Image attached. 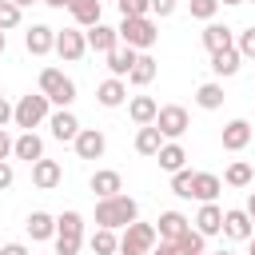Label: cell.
Returning a JSON list of instances; mask_svg holds the SVG:
<instances>
[{"label":"cell","instance_id":"obj_1","mask_svg":"<svg viewBox=\"0 0 255 255\" xmlns=\"http://www.w3.org/2000/svg\"><path fill=\"white\" fill-rule=\"evenodd\" d=\"M135 219H139V203H135L131 195H124V191L96 203V227L116 231V227H128V223H135Z\"/></svg>","mask_w":255,"mask_h":255},{"label":"cell","instance_id":"obj_2","mask_svg":"<svg viewBox=\"0 0 255 255\" xmlns=\"http://www.w3.org/2000/svg\"><path fill=\"white\" fill-rule=\"evenodd\" d=\"M116 32H120V44H128V48H151L159 40L151 16H124Z\"/></svg>","mask_w":255,"mask_h":255},{"label":"cell","instance_id":"obj_3","mask_svg":"<svg viewBox=\"0 0 255 255\" xmlns=\"http://www.w3.org/2000/svg\"><path fill=\"white\" fill-rule=\"evenodd\" d=\"M84 243V215L80 211H64L56 219V255H76Z\"/></svg>","mask_w":255,"mask_h":255},{"label":"cell","instance_id":"obj_4","mask_svg":"<svg viewBox=\"0 0 255 255\" xmlns=\"http://www.w3.org/2000/svg\"><path fill=\"white\" fill-rule=\"evenodd\" d=\"M155 239H159V231L151 227V223H128L124 227V235H120V255H151L155 251Z\"/></svg>","mask_w":255,"mask_h":255},{"label":"cell","instance_id":"obj_5","mask_svg":"<svg viewBox=\"0 0 255 255\" xmlns=\"http://www.w3.org/2000/svg\"><path fill=\"white\" fill-rule=\"evenodd\" d=\"M40 92H44L56 108H72V100H76V84H72L60 68H44V72H40Z\"/></svg>","mask_w":255,"mask_h":255},{"label":"cell","instance_id":"obj_6","mask_svg":"<svg viewBox=\"0 0 255 255\" xmlns=\"http://www.w3.org/2000/svg\"><path fill=\"white\" fill-rule=\"evenodd\" d=\"M48 96L44 92H36V96H24L20 104H16V128H24V131H32L36 124H44L48 120Z\"/></svg>","mask_w":255,"mask_h":255},{"label":"cell","instance_id":"obj_7","mask_svg":"<svg viewBox=\"0 0 255 255\" xmlns=\"http://www.w3.org/2000/svg\"><path fill=\"white\" fill-rule=\"evenodd\" d=\"M155 128H159V135H163V139H179V135L191 128V120H187V108H179V104H167V108H159V116H155Z\"/></svg>","mask_w":255,"mask_h":255},{"label":"cell","instance_id":"obj_8","mask_svg":"<svg viewBox=\"0 0 255 255\" xmlns=\"http://www.w3.org/2000/svg\"><path fill=\"white\" fill-rule=\"evenodd\" d=\"M84 52H88V36L80 28H60L56 32V56L60 60L76 64V60H84Z\"/></svg>","mask_w":255,"mask_h":255},{"label":"cell","instance_id":"obj_9","mask_svg":"<svg viewBox=\"0 0 255 255\" xmlns=\"http://www.w3.org/2000/svg\"><path fill=\"white\" fill-rule=\"evenodd\" d=\"M24 48H28L32 56H48V52H56V28H48V24H32V28L24 32Z\"/></svg>","mask_w":255,"mask_h":255},{"label":"cell","instance_id":"obj_10","mask_svg":"<svg viewBox=\"0 0 255 255\" xmlns=\"http://www.w3.org/2000/svg\"><path fill=\"white\" fill-rule=\"evenodd\" d=\"M48 128H52V135H56L60 143H76V135L84 131V128H80V120H76V116H72L68 108L52 112V116H48Z\"/></svg>","mask_w":255,"mask_h":255},{"label":"cell","instance_id":"obj_11","mask_svg":"<svg viewBox=\"0 0 255 255\" xmlns=\"http://www.w3.org/2000/svg\"><path fill=\"white\" fill-rule=\"evenodd\" d=\"M223 235H227V239H235V243L251 239V235H255V223H251V215H247V211H239V207L223 211Z\"/></svg>","mask_w":255,"mask_h":255},{"label":"cell","instance_id":"obj_12","mask_svg":"<svg viewBox=\"0 0 255 255\" xmlns=\"http://www.w3.org/2000/svg\"><path fill=\"white\" fill-rule=\"evenodd\" d=\"M104 147H108V139H104L100 128H84V131L76 135V155H80V159H100Z\"/></svg>","mask_w":255,"mask_h":255},{"label":"cell","instance_id":"obj_13","mask_svg":"<svg viewBox=\"0 0 255 255\" xmlns=\"http://www.w3.org/2000/svg\"><path fill=\"white\" fill-rule=\"evenodd\" d=\"M84 36H88V48H92V52H100V56H108V52H116V48H120V32H116V28H108V24H96V28H88Z\"/></svg>","mask_w":255,"mask_h":255},{"label":"cell","instance_id":"obj_14","mask_svg":"<svg viewBox=\"0 0 255 255\" xmlns=\"http://www.w3.org/2000/svg\"><path fill=\"white\" fill-rule=\"evenodd\" d=\"M155 231H159V239H167V243H179V239L191 231V223H187V215H179V211H163Z\"/></svg>","mask_w":255,"mask_h":255},{"label":"cell","instance_id":"obj_15","mask_svg":"<svg viewBox=\"0 0 255 255\" xmlns=\"http://www.w3.org/2000/svg\"><path fill=\"white\" fill-rule=\"evenodd\" d=\"M251 139H255V131H251L247 120H231V124L223 128V147H227V151H243Z\"/></svg>","mask_w":255,"mask_h":255},{"label":"cell","instance_id":"obj_16","mask_svg":"<svg viewBox=\"0 0 255 255\" xmlns=\"http://www.w3.org/2000/svg\"><path fill=\"white\" fill-rule=\"evenodd\" d=\"M60 179H64V171H60L56 159H36V163H32V183H36L40 191H52Z\"/></svg>","mask_w":255,"mask_h":255},{"label":"cell","instance_id":"obj_17","mask_svg":"<svg viewBox=\"0 0 255 255\" xmlns=\"http://www.w3.org/2000/svg\"><path fill=\"white\" fill-rule=\"evenodd\" d=\"M203 48L215 56V52H223V48H235V32L227 28V24H207L203 28Z\"/></svg>","mask_w":255,"mask_h":255},{"label":"cell","instance_id":"obj_18","mask_svg":"<svg viewBox=\"0 0 255 255\" xmlns=\"http://www.w3.org/2000/svg\"><path fill=\"white\" fill-rule=\"evenodd\" d=\"M135 60H139V52H135V48H128V44H120L116 52H108V68H112V76H116V80L131 76Z\"/></svg>","mask_w":255,"mask_h":255},{"label":"cell","instance_id":"obj_19","mask_svg":"<svg viewBox=\"0 0 255 255\" xmlns=\"http://www.w3.org/2000/svg\"><path fill=\"white\" fill-rule=\"evenodd\" d=\"M88 187H92L100 199H112V195L124 191V179H120V171H108V167H104V171H96V175L88 179Z\"/></svg>","mask_w":255,"mask_h":255},{"label":"cell","instance_id":"obj_20","mask_svg":"<svg viewBox=\"0 0 255 255\" xmlns=\"http://www.w3.org/2000/svg\"><path fill=\"white\" fill-rule=\"evenodd\" d=\"M128 116H131L139 128H147V124H155V116H159V104H155L151 96H131V104H128Z\"/></svg>","mask_w":255,"mask_h":255},{"label":"cell","instance_id":"obj_21","mask_svg":"<svg viewBox=\"0 0 255 255\" xmlns=\"http://www.w3.org/2000/svg\"><path fill=\"white\" fill-rule=\"evenodd\" d=\"M223 191V183H219V175H211V171H195V187H191V199H199V203H215V195Z\"/></svg>","mask_w":255,"mask_h":255},{"label":"cell","instance_id":"obj_22","mask_svg":"<svg viewBox=\"0 0 255 255\" xmlns=\"http://www.w3.org/2000/svg\"><path fill=\"white\" fill-rule=\"evenodd\" d=\"M195 231H199V235H207V239H211V235H219V231H223V211H219L215 203H203V207H199V215H195Z\"/></svg>","mask_w":255,"mask_h":255},{"label":"cell","instance_id":"obj_23","mask_svg":"<svg viewBox=\"0 0 255 255\" xmlns=\"http://www.w3.org/2000/svg\"><path fill=\"white\" fill-rule=\"evenodd\" d=\"M68 12L76 16V24H84V28H96V24H100V12H104V4H100V0H68Z\"/></svg>","mask_w":255,"mask_h":255},{"label":"cell","instance_id":"obj_24","mask_svg":"<svg viewBox=\"0 0 255 255\" xmlns=\"http://www.w3.org/2000/svg\"><path fill=\"white\" fill-rule=\"evenodd\" d=\"M12 155L36 163V159H44V139H40L36 131H24V135H16V151H12Z\"/></svg>","mask_w":255,"mask_h":255},{"label":"cell","instance_id":"obj_25","mask_svg":"<svg viewBox=\"0 0 255 255\" xmlns=\"http://www.w3.org/2000/svg\"><path fill=\"white\" fill-rule=\"evenodd\" d=\"M155 159H159V167H163V171H171V175H175V171H183L187 151L179 147V139H167V143L159 147V155H155Z\"/></svg>","mask_w":255,"mask_h":255},{"label":"cell","instance_id":"obj_26","mask_svg":"<svg viewBox=\"0 0 255 255\" xmlns=\"http://www.w3.org/2000/svg\"><path fill=\"white\" fill-rule=\"evenodd\" d=\"M96 100H100L104 108H120V104L128 100V88H124V80H116V76H112V80H104V84L96 88Z\"/></svg>","mask_w":255,"mask_h":255},{"label":"cell","instance_id":"obj_27","mask_svg":"<svg viewBox=\"0 0 255 255\" xmlns=\"http://www.w3.org/2000/svg\"><path fill=\"white\" fill-rule=\"evenodd\" d=\"M163 143H167V139L159 135V128H155V124H147V128H139V131H135V151H139V155H159V147H163Z\"/></svg>","mask_w":255,"mask_h":255},{"label":"cell","instance_id":"obj_28","mask_svg":"<svg viewBox=\"0 0 255 255\" xmlns=\"http://www.w3.org/2000/svg\"><path fill=\"white\" fill-rule=\"evenodd\" d=\"M239 64H243L239 48H223V52H215V56H211V72H215V76H235V72H239Z\"/></svg>","mask_w":255,"mask_h":255},{"label":"cell","instance_id":"obj_29","mask_svg":"<svg viewBox=\"0 0 255 255\" xmlns=\"http://www.w3.org/2000/svg\"><path fill=\"white\" fill-rule=\"evenodd\" d=\"M24 227H28V235H32V239H56V219H52L48 211H32Z\"/></svg>","mask_w":255,"mask_h":255},{"label":"cell","instance_id":"obj_30","mask_svg":"<svg viewBox=\"0 0 255 255\" xmlns=\"http://www.w3.org/2000/svg\"><path fill=\"white\" fill-rule=\"evenodd\" d=\"M88 247H92V255H120V239L108 227H96L92 239H88Z\"/></svg>","mask_w":255,"mask_h":255},{"label":"cell","instance_id":"obj_31","mask_svg":"<svg viewBox=\"0 0 255 255\" xmlns=\"http://www.w3.org/2000/svg\"><path fill=\"white\" fill-rule=\"evenodd\" d=\"M251 179H255V167L243 163V159H235V163L223 171V183H227V187H251Z\"/></svg>","mask_w":255,"mask_h":255},{"label":"cell","instance_id":"obj_32","mask_svg":"<svg viewBox=\"0 0 255 255\" xmlns=\"http://www.w3.org/2000/svg\"><path fill=\"white\" fill-rule=\"evenodd\" d=\"M195 104H199L203 112L223 108V88H219V84H199V88H195Z\"/></svg>","mask_w":255,"mask_h":255},{"label":"cell","instance_id":"obj_33","mask_svg":"<svg viewBox=\"0 0 255 255\" xmlns=\"http://www.w3.org/2000/svg\"><path fill=\"white\" fill-rule=\"evenodd\" d=\"M155 72H159V64H155V60H151V56H139V60H135V68H131V76H128V80H131V84H139V88H143V84H151V80H155Z\"/></svg>","mask_w":255,"mask_h":255},{"label":"cell","instance_id":"obj_34","mask_svg":"<svg viewBox=\"0 0 255 255\" xmlns=\"http://www.w3.org/2000/svg\"><path fill=\"white\" fill-rule=\"evenodd\" d=\"M191 187H195V171H187V167H183V171H175V175H171V191H175L179 199H191Z\"/></svg>","mask_w":255,"mask_h":255},{"label":"cell","instance_id":"obj_35","mask_svg":"<svg viewBox=\"0 0 255 255\" xmlns=\"http://www.w3.org/2000/svg\"><path fill=\"white\" fill-rule=\"evenodd\" d=\"M203 243H207V235H199L195 227L179 239V255H203Z\"/></svg>","mask_w":255,"mask_h":255},{"label":"cell","instance_id":"obj_36","mask_svg":"<svg viewBox=\"0 0 255 255\" xmlns=\"http://www.w3.org/2000/svg\"><path fill=\"white\" fill-rule=\"evenodd\" d=\"M20 24V8L12 4V0H0V32H8V28H16Z\"/></svg>","mask_w":255,"mask_h":255},{"label":"cell","instance_id":"obj_37","mask_svg":"<svg viewBox=\"0 0 255 255\" xmlns=\"http://www.w3.org/2000/svg\"><path fill=\"white\" fill-rule=\"evenodd\" d=\"M235 48H239V56H243V60H255V24L239 32V40H235Z\"/></svg>","mask_w":255,"mask_h":255},{"label":"cell","instance_id":"obj_38","mask_svg":"<svg viewBox=\"0 0 255 255\" xmlns=\"http://www.w3.org/2000/svg\"><path fill=\"white\" fill-rule=\"evenodd\" d=\"M187 8H191V16H195V20H211V16H215V8H219V0H191Z\"/></svg>","mask_w":255,"mask_h":255},{"label":"cell","instance_id":"obj_39","mask_svg":"<svg viewBox=\"0 0 255 255\" xmlns=\"http://www.w3.org/2000/svg\"><path fill=\"white\" fill-rule=\"evenodd\" d=\"M124 16H147L151 12V0H116Z\"/></svg>","mask_w":255,"mask_h":255},{"label":"cell","instance_id":"obj_40","mask_svg":"<svg viewBox=\"0 0 255 255\" xmlns=\"http://www.w3.org/2000/svg\"><path fill=\"white\" fill-rule=\"evenodd\" d=\"M12 179H16L12 163H8V159H0V191H8V187H12Z\"/></svg>","mask_w":255,"mask_h":255},{"label":"cell","instance_id":"obj_41","mask_svg":"<svg viewBox=\"0 0 255 255\" xmlns=\"http://www.w3.org/2000/svg\"><path fill=\"white\" fill-rule=\"evenodd\" d=\"M175 4H179V0H151V12H155V16H171Z\"/></svg>","mask_w":255,"mask_h":255},{"label":"cell","instance_id":"obj_42","mask_svg":"<svg viewBox=\"0 0 255 255\" xmlns=\"http://www.w3.org/2000/svg\"><path fill=\"white\" fill-rule=\"evenodd\" d=\"M12 151H16V139H12V135H8L4 128H0V159H8Z\"/></svg>","mask_w":255,"mask_h":255},{"label":"cell","instance_id":"obj_43","mask_svg":"<svg viewBox=\"0 0 255 255\" xmlns=\"http://www.w3.org/2000/svg\"><path fill=\"white\" fill-rule=\"evenodd\" d=\"M8 120H16V108H12V104H8L4 96H0V128H4Z\"/></svg>","mask_w":255,"mask_h":255},{"label":"cell","instance_id":"obj_44","mask_svg":"<svg viewBox=\"0 0 255 255\" xmlns=\"http://www.w3.org/2000/svg\"><path fill=\"white\" fill-rule=\"evenodd\" d=\"M155 255H179V243H167V239H159V247H155Z\"/></svg>","mask_w":255,"mask_h":255},{"label":"cell","instance_id":"obj_45","mask_svg":"<svg viewBox=\"0 0 255 255\" xmlns=\"http://www.w3.org/2000/svg\"><path fill=\"white\" fill-rule=\"evenodd\" d=\"M0 255H28V247H24V243H4Z\"/></svg>","mask_w":255,"mask_h":255},{"label":"cell","instance_id":"obj_46","mask_svg":"<svg viewBox=\"0 0 255 255\" xmlns=\"http://www.w3.org/2000/svg\"><path fill=\"white\" fill-rule=\"evenodd\" d=\"M243 211H247V215H251V223H255V191L247 195V207H243Z\"/></svg>","mask_w":255,"mask_h":255},{"label":"cell","instance_id":"obj_47","mask_svg":"<svg viewBox=\"0 0 255 255\" xmlns=\"http://www.w3.org/2000/svg\"><path fill=\"white\" fill-rule=\"evenodd\" d=\"M48 8H68V0H44Z\"/></svg>","mask_w":255,"mask_h":255},{"label":"cell","instance_id":"obj_48","mask_svg":"<svg viewBox=\"0 0 255 255\" xmlns=\"http://www.w3.org/2000/svg\"><path fill=\"white\" fill-rule=\"evenodd\" d=\"M12 4H16V8H28V4H36V0H12Z\"/></svg>","mask_w":255,"mask_h":255},{"label":"cell","instance_id":"obj_49","mask_svg":"<svg viewBox=\"0 0 255 255\" xmlns=\"http://www.w3.org/2000/svg\"><path fill=\"white\" fill-rule=\"evenodd\" d=\"M4 48H8V36H4V32H0V56H4Z\"/></svg>","mask_w":255,"mask_h":255},{"label":"cell","instance_id":"obj_50","mask_svg":"<svg viewBox=\"0 0 255 255\" xmlns=\"http://www.w3.org/2000/svg\"><path fill=\"white\" fill-rule=\"evenodd\" d=\"M219 4H243V0H219Z\"/></svg>","mask_w":255,"mask_h":255},{"label":"cell","instance_id":"obj_51","mask_svg":"<svg viewBox=\"0 0 255 255\" xmlns=\"http://www.w3.org/2000/svg\"><path fill=\"white\" fill-rule=\"evenodd\" d=\"M215 255H235V251H215Z\"/></svg>","mask_w":255,"mask_h":255},{"label":"cell","instance_id":"obj_52","mask_svg":"<svg viewBox=\"0 0 255 255\" xmlns=\"http://www.w3.org/2000/svg\"><path fill=\"white\" fill-rule=\"evenodd\" d=\"M251 255H255V235H251Z\"/></svg>","mask_w":255,"mask_h":255},{"label":"cell","instance_id":"obj_53","mask_svg":"<svg viewBox=\"0 0 255 255\" xmlns=\"http://www.w3.org/2000/svg\"><path fill=\"white\" fill-rule=\"evenodd\" d=\"M0 96H4V92H0Z\"/></svg>","mask_w":255,"mask_h":255},{"label":"cell","instance_id":"obj_54","mask_svg":"<svg viewBox=\"0 0 255 255\" xmlns=\"http://www.w3.org/2000/svg\"><path fill=\"white\" fill-rule=\"evenodd\" d=\"M187 4H191V0H187Z\"/></svg>","mask_w":255,"mask_h":255},{"label":"cell","instance_id":"obj_55","mask_svg":"<svg viewBox=\"0 0 255 255\" xmlns=\"http://www.w3.org/2000/svg\"><path fill=\"white\" fill-rule=\"evenodd\" d=\"M251 4H255V0H251Z\"/></svg>","mask_w":255,"mask_h":255},{"label":"cell","instance_id":"obj_56","mask_svg":"<svg viewBox=\"0 0 255 255\" xmlns=\"http://www.w3.org/2000/svg\"><path fill=\"white\" fill-rule=\"evenodd\" d=\"M100 4H104V0H100Z\"/></svg>","mask_w":255,"mask_h":255},{"label":"cell","instance_id":"obj_57","mask_svg":"<svg viewBox=\"0 0 255 255\" xmlns=\"http://www.w3.org/2000/svg\"><path fill=\"white\" fill-rule=\"evenodd\" d=\"M151 255H155V251H151Z\"/></svg>","mask_w":255,"mask_h":255}]
</instances>
